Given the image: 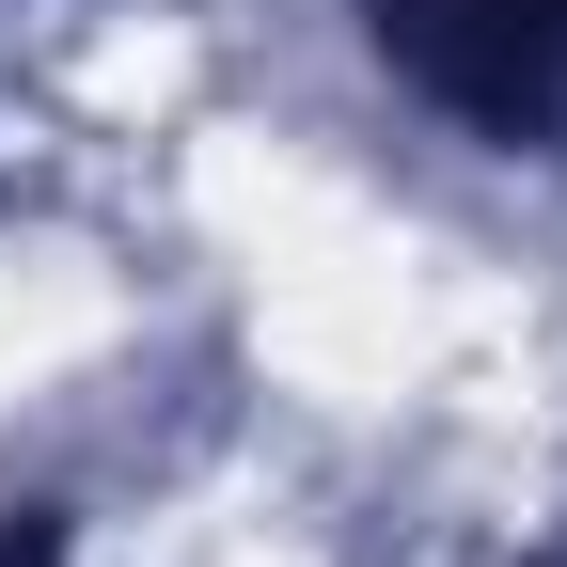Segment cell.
<instances>
[{"instance_id": "1", "label": "cell", "mask_w": 567, "mask_h": 567, "mask_svg": "<svg viewBox=\"0 0 567 567\" xmlns=\"http://www.w3.org/2000/svg\"><path fill=\"white\" fill-rule=\"evenodd\" d=\"M394 80L488 142H567V0H363Z\"/></svg>"}]
</instances>
